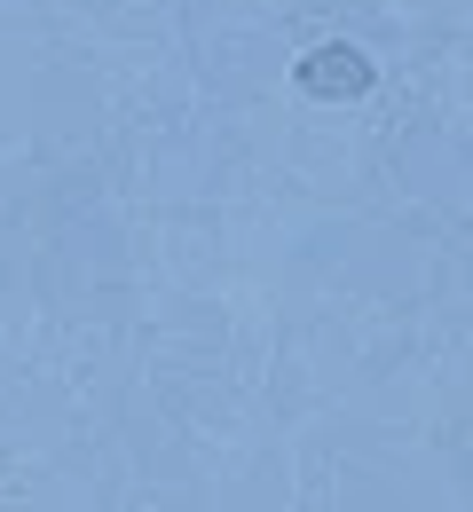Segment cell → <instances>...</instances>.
Segmentation results:
<instances>
[{"label":"cell","mask_w":473,"mask_h":512,"mask_svg":"<svg viewBox=\"0 0 473 512\" xmlns=\"http://www.w3.org/2000/svg\"><path fill=\"white\" fill-rule=\"evenodd\" d=\"M300 87H308V95H332V103H355V95H371V64H363L355 48H316V56L300 64Z\"/></svg>","instance_id":"obj_1"}]
</instances>
